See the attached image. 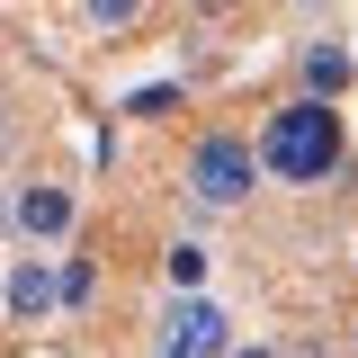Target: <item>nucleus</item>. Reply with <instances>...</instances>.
<instances>
[{
	"label": "nucleus",
	"mask_w": 358,
	"mask_h": 358,
	"mask_svg": "<svg viewBox=\"0 0 358 358\" xmlns=\"http://www.w3.org/2000/svg\"><path fill=\"white\" fill-rule=\"evenodd\" d=\"M331 162H341V117H331L322 99H296V108H278V117H268L260 171H278V179H322Z\"/></svg>",
	"instance_id": "obj_1"
},
{
	"label": "nucleus",
	"mask_w": 358,
	"mask_h": 358,
	"mask_svg": "<svg viewBox=\"0 0 358 358\" xmlns=\"http://www.w3.org/2000/svg\"><path fill=\"white\" fill-rule=\"evenodd\" d=\"M251 171H260V162H251V143H233V134H206L197 162H188V179H197L206 206H233V197L251 188Z\"/></svg>",
	"instance_id": "obj_2"
},
{
	"label": "nucleus",
	"mask_w": 358,
	"mask_h": 358,
	"mask_svg": "<svg viewBox=\"0 0 358 358\" xmlns=\"http://www.w3.org/2000/svg\"><path fill=\"white\" fill-rule=\"evenodd\" d=\"M215 350H224V313L206 296H179L162 322V358H215Z\"/></svg>",
	"instance_id": "obj_3"
},
{
	"label": "nucleus",
	"mask_w": 358,
	"mask_h": 358,
	"mask_svg": "<svg viewBox=\"0 0 358 358\" xmlns=\"http://www.w3.org/2000/svg\"><path fill=\"white\" fill-rule=\"evenodd\" d=\"M18 233L27 242H54V233H72V188H18Z\"/></svg>",
	"instance_id": "obj_4"
},
{
	"label": "nucleus",
	"mask_w": 358,
	"mask_h": 358,
	"mask_svg": "<svg viewBox=\"0 0 358 358\" xmlns=\"http://www.w3.org/2000/svg\"><path fill=\"white\" fill-rule=\"evenodd\" d=\"M0 296H9V313H18V322H36V313H54V305H63V278H54L45 260H18Z\"/></svg>",
	"instance_id": "obj_5"
},
{
	"label": "nucleus",
	"mask_w": 358,
	"mask_h": 358,
	"mask_svg": "<svg viewBox=\"0 0 358 358\" xmlns=\"http://www.w3.org/2000/svg\"><path fill=\"white\" fill-rule=\"evenodd\" d=\"M162 278H171L179 296H197V287H206V251H197V242H171V251H162Z\"/></svg>",
	"instance_id": "obj_6"
},
{
	"label": "nucleus",
	"mask_w": 358,
	"mask_h": 358,
	"mask_svg": "<svg viewBox=\"0 0 358 358\" xmlns=\"http://www.w3.org/2000/svg\"><path fill=\"white\" fill-rule=\"evenodd\" d=\"M305 81H313V99H331V90H350V54H331V45H313V54H305Z\"/></svg>",
	"instance_id": "obj_7"
},
{
	"label": "nucleus",
	"mask_w": 358,
	"mask_h": 358,
	"mask_svg": "<svg viewBox=\"0 0 358 358\" xmlns=\"http://www.w3.org/2000/svg\"><path fill=\"white\" fill-rule=\"evenodd\" d=\"M90 9V27H134V18H143V0H81Z\"/></svg>",
	"instance_id": "obj_8"
},
{
	"label": "nucleus",
	"mask_w": 358,
	"mask_h": 358,
	"mask_svg": "<svg viewBox=\"0 0 358 358\" xmlns=\"http://www.w3.org/2000/svg\"><path fill=\"white\" fill-rule=\"evenodd\" d=\"M126 108H134V117H162V108H171V81H143V90L126 99Z\"/></svg>",
	"instance_id": "obj_9"
},
{
	"label": "nucleus",
	"mask_w": 358,
	"mask_h": 358,
	"mask_svg": "<svg viewBox=\"0 0 358 358\" xmlns=\"http://www.w3.org/2000/svg\"><path fill=\"white\" fill-rule=\"evenodd\" d=\"M233 358H278V350H260V341H251V350H233Z\"/></svg>",
	"instance_id": "obj_10"
}]
</instances>
